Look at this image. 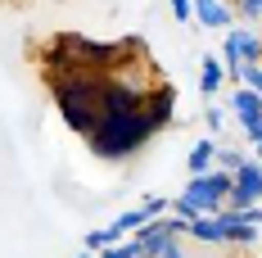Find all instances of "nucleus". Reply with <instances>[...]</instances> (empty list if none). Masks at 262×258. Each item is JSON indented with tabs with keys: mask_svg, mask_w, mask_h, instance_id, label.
I'll list each match as a JSON object with an SVG mask.
<instances>
[{
	"mask_svg": "<svg viewBox=\"0 0 262 258\" xmlns=\"http://www.w3.org/2000/svg\"><path fill=\"white\" fill-rule=\"evenodd\" d=\"M158 136V123L149 118V104H140V109H127V113H108L100 127L86 136V145H91V154L100 158H131L145 150V141H154Z\"/></svg>",
	"mask_w": 262,
	"mask_h": 258,
	"instance_id": "f257e3e1",
	"label": "nucleus"
},
{
	"mask_svg": "<svg viewBox=\"0 0 262 258\" xmlns=\"http://www.w3.org/2000/svg\"><path fill=\"white\" fill-rule=\"evenodd\" d=\"M231 186H235V172H222V168H208V172H190V181H185V200H194L204 213H217V208L226 204Z\"/></svg>",
	"mask_w": 262,
	"mask_h": 258,
	"instance_id": "f03ea898",
	"label": "nucleus"
},
{
	"mask_svg": "<svg viewBox=\"0 0 262 258\" xmlns=\"http://www.w3.org/2000/svg\"><path fill=\"white\" fill-rule=\"evenodd\" d=\"M222 64L226 73H239L244 64H262V36L249 27H226L222 36Z\"/></svg>",
	"mask_w": 262,
	"mask_h": 258,
	"instance_id": "7ed1b4c3",
	"label": "nucleus"
},
{
	"mask_svg": "<svg viewBox=\"0 0 262 258\" xmlns=\"http://www.w3.org/2000/svg\"><path fill=\"white\" fill-rule=\"evenodd\" d=\"M185 231V222L181 217H154V222H145L140 231H136V249H140V258H163V249L177 240V235Z\"/></svg>",
	"mask_w": 262,
	"mask_h": 258,
	"instance_id": "20e7f679",
	"label": "nucleus"
},
{
	"mask_svg": "<svg viewBox=\"0 0 262 258\" xmlns=\"http://www.w3.org/2000/svg\"><path fill=\"white\" fill-rule=\"evenodd\" d=\"M249 204H262V163L258 158H244V168H235V186H231L222 208H249Z\"/></svg>",
	"mask_w": 262,
	"mask_h": 258,
	"instance_id": "39448f33",
	"label": "nucleus"
},
{
	"mask_svg": "<svg viewBox=\"0 0 262 258\" xmlns=\"http://www.w3.org/2000/svg\"><path fill=\"white\" fill-rule=\"evenodd\" d=\"M231 109H235L244 136H249V141H262V95H258V91L239 86L235 95H231Z\"/></svg>",
	"mask_w": 262,
	"mask_h": 258,
	"instance_id": "423d86ee",
	"label": "nucleus"
},
{
	"mask_svg": "<svg viewBox=\"0 0 262 258\" xmlns=\"http://www.w3.org/2000/svg\"><path fill=\"white\" fill-rule=\"evenodd\" d=\"M194 18L204 27H231L235 23V9L222 5V0H194Z\"/></svg>",
	"mask_w": 262,
	"mask_h": 258,
	"instance_id": "0eeeda50",
	"label": "nucleus"
},
{
	"mask_svg": "<svg viewBox=\"0 0 262 258\" xmlns=\"http://www.w3.org/2000/svg\"><path fill=\"white\" fill-rule=\"evenodd\" d=\"M222 82H226V64H222V59H217V54H204V73H199V91H204V95H217V91H222Z\"/></svg>",
	"mask_w": 262,
	"mask_h": 258,
	"instance_id": "6e6552de",
	"label": "nucleus"
},
{
	"mask_svg": "<svg viewBox=\"0 0 262 258\" xmlns=\"http://www.w3.org/2000/svg\"><path fill=\"white\" fill-rule=\"evenodd\" d=\"M212 158H217V141H212V136H204V141H194V145H190L185 168H190V172H208Z\"/></svg>",
	"mask_w": 262,
	"mask_h": 258,
	"instance_id": "1a4fd4ad",
	"label": "nucleus"
},
{
	"mask_svg": "<svg viewBox=\"0 0 262 258\" xmlns=\"http://www.w3.org/2000/svg\"><path fill=\"white\" fill-rule=\"evenodd\" d=\"M244 150H235V145H217V158H212V168H222V172H235V168H244Z\"/></svg>",
	"mask_w": 262,
	"mask_h": 258,
	"instance_id": "9d476101",
	"label": "nucleus"
},
{
	"mask_svg": "<svg viewBox=\"0 0 262 258\" xmlns=\"http://www.w3.org/2000/svg\"><path fill=\"white\" fill-rule=\"evenodd\" d=\"M122 235L113 231V227H95V231H86V249L91 254H100V249H108V245H118Z\"/></svg>",
	"mask_w": 262,
	"mask_h": 258,
	"instance_id": "9b49d317",
	"label": "nucleus"
},
{
	"mask_svg": "<svg viewBox=\"0 0 262 258\" xmlns=\"http://www.w3.org/2000/svg\"><path fill=\"white\" fill-rule=\"evenodd\" d=\"M145 222H149V217H145V213H140V208H131V213H122V217H118V222H113V231H118V235H127V231H140V227H145Z\"/></svg>",
	"mask_w": 262,
	"mask_h": 258,
	"instance_id": "f8f14e48",
	"label": "nucleus"
},
{
	"mask_svg": "<svg viewBox=\"0 0 262 258\" xmlns=\"http://www.w3.org/2000/svg\"><path fill=\"white\" fill-rule=\"evenodd\" d=\"M235 18H244V23H262V0H235Z\"/></svg>",
	"mask_w": 262,
	"mask_h": 258,
	"instance_id": "ddd939ff",
	"label": "nucleus"
},
{
	"mask_svg": "<svg viewBox=\"0 0 262 258\" xmlns=\"http://www.w3.org/2000/svg\"><path fill=\"white\" fill-rule=\"evenodd\" d=\"M172 213H177V217H181L185 227H190V222H194V217H204V208L194 204V200H185V195H181V200H172Z\"/></svg>",
	"mask_w": 262,
	"mask_h": 258,
	"instance_id": "4468645a",
	"label": "nucleus"
},
{
	"mask_svg": "<svg viewBox=\"0 0 262 258\" xmlns=\"http://www.w3.org/2000/svg\"><path fill=\"white\" fill-rule=\"evenodd\" d=\"M167 208H172V200H163V195H149V200H145V204H140V213H145V217H149V222H154L158 213H167Z\"/></svg>",
	"mask_w": 262,
	"mask_h": 258,
	"instance_id": "2eb2a0df",
	"label": "nucleus"
},
{
	"mask_svg": "<svg viewBox=\"0 0 262 258\" xmlns=\"http://www.w3.org/2000/svg\"><path fill=\"white\" fill-rule=\"evenodd\" d=\"M204 127H208L212 136H222V127H226V113H222L217 104H212V109H204Z\"/></svg>",
	"mask_w": 262,
	"mask_h": 258,
	"instance_id": "dca6fc26",
	"label": "nucleus"
},
{
	"mask_svg": "<svg viewBox=\"0 0 262 258\" xmlns=\"http://www.w3.org/2000/svg\"><path fill=\"white\" fill-rule=\"evenodd\" d=\"M190 14H194V0H172V18L177 23H185Z\"/></svg>",
	"mask_w": 262,
	"mask_h": 258,
	"instance_id": "f3484780",
	"label": "nucleus"
},
{
	"mask_svg": "<svg viewBox=\"0 0 262 258\" xmlns=\"http://www.w3.org/2000/svg\"><path fill=\"white\" fill-rule=\"evenodd\" d=\"M163 258H185V254H181V245H177V240H172V245H167V249H163Z\"/></svg>",
	"mask_w": 262,
	"mask_h": 258,
	"instance_id": "a211bd4d",
	"label": "nucleus"
},
{
	"mask_svg": "<svg viewBox=\"0 0 262 258\" xmlns=\"http://www.w3.org/2000/svg\"><path fill=\"white\" fill-rule=\"evenodd\" d=\"M253 154H258V163H262V141H253Z\"/></svg>",
	"mask_w": 262,
	"mask_h": 258,
	"instance_id": "6ab92c4d",
	"label": "nucleus"
},
{
	"mask_svg": "<svg viewBox=\"0 0 262 258\" xmlns=\"http://www.w3.org/2000/svg\"><path fill=\"white\" fill-rule=\"evenodd\" d=\"M77 258H91V254H77Z\"/></svg>",
	"mask_w": 262,
	"mask_h": 258,
	"instance_id": "aec40b11",
	"label": "nucleus"
}]
</instances>
